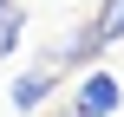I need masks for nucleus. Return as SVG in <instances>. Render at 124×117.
<instances>
[{
	"instance_id": "nucleus-1",
	"label": "nucleus",
	"mask_w": 124,
	"mask_h": 117,
	"mask_svg": "<svg viewBox=\"0 0 124 117\" xmlns=\"http://www.w3.org/2000/svg\"><path fill=\"white\" fill-rule=\"evenodd\" d=\"M118 104H124V85L118 78H111V72H85V78L72 85V104H65V111L72 117H111Z\"/></svg>"
},
{
	"instance_id": "nucleus-2",
	"label": "nucleus",
	"mask_w": 124,
	"mask_h": 117,
	"mask_svg": "<svg viewBox=\"0 0 124 117\" xmlns=\"http://www.w3.org/2000/svg\"><path fill=\"white\" fill-rule=\"evenodd\" d=\"M52 91H59V65H52V59H39V65H26V72L7 85V104H13L20 117H33L46 98H52Z\"/></svg>"
},
{
	"instance_id": "nucleus-3",
	"label": "nucleus",
	"mask_w": 124,
	"mask_h": 117,
	"mask_svg": "<svg viewBox=\"0 0 124 117\" xmlns=\"http://www.w3.org/2000/svg\"><path fill=\"white\" fill-rule=\"evenodd\" d=\"M20 39H26V7H0V52H20Z\"/></svg>"
},
{
	"instance_id": "nucleus-4",
	"label": "nucleus",
	"mask_w": 124,
	"mask_h": 117,
	"mask_svg": "<svg viewBox=\"0 0 124 117\" xmlns=\"http://www.w3.org/2000/svg\"><path fill=\"white\" fill-rule=\"evenodd\" d=\"M0 7H7V0H0Z\"/></svg>"
},
{
	"instance_id": "nucleus-5",
	"label": "nucleus",
	"mask_w": 124,
	"mask_h": 117,
	"mask_svg": "<svg viewBox=\"0 0 124 117\" xmlns=\"http://www.w3.org/2000/svg\"><path fill=\"white\" fill-rule=\"evenodd\" d=\"M65 117H72V111H65Z\"/></svg>"
}]
</instances>
